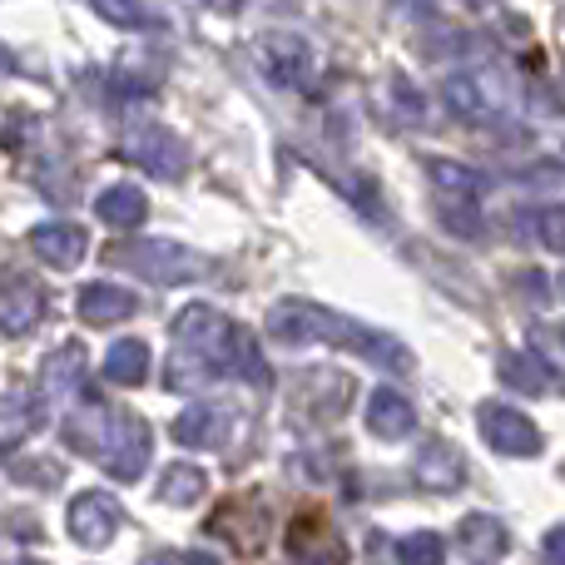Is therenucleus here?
I'll use <instances>...</instances> for the list:
<instances>
[{
	"mask_svg": "<svg viewBox=\"0 0 565 565\" xmlns=\"http://www.w3.org/2000/svg\"><path fill=\"white\" fill-rule=\"evenodd\" d=\"M268 338L282 342V348H302V342H338V348L362 352L367 362L387 372H412V352L407 342H397L392 332H377L358 318H342V312L322 308V302L308 298H282L268 308Z\"/></svg>",
	"mask_w": 565,
	"mask_h": 565,
	"instance_id": "nucleus-1",
	"label": "nucleus"
},
{
	"mask_svg": "<svg viewBox=\"0 0 565 565\" xmlns=\"http://www.w3.org/2000/svg\"><path fill=\"white\" fill-rule=\"evenodd\" d=\"M65 441L75 451H85V457H95L115 481H139L149 457H154V431H149V422L139 417V412L109 407V402H99V397H89L85 407L70 412Z\"/></svg>",
	"mask_w": 565,
	"mask_h": 565,
	"instance_id": "nucleus-2",
	"label": "nucleus"
},
{
	"mask_svg": "<svg viewBox=\"0 0 565 565\" xmlns=\"http://www.w3.org/2000/svg\"><path fill=\"white\" fill-rule=\"evenodd\" d=\"M105 264L119 268V274L154 282V288H174V282H189L204 274L194 248L174 244V238H115L105 248Z\"/></svg>",
	"mask_w": 565,
	"mask_h": 565,
	"instance_id": "nucleus-3",
	"label": "nucleus"
},
{
	"mask_svg": "<svg viewBox=\"0 0 565 565\" xmlns=\"http://www.w3.org/2000/svg\"><path fill=\"white\" fill-rule=\"evenodd\" d=\"M238 332H244V328H234V322H228L218 308H209V302H194V308H184L174 318V348L199 352V358H209L218 372H224V377H234Z\"/></svg>",
	"mask_w": 565,
	"mask_h": 565,
	"instance_id": "nucleus-4",
	"label": "nucleus"
},
{
	"mask_svg": "<svg viewBox=\"0 0 565 565\" xmlns=\"http://www.w3.org/2000/svg\"><path fill=\"white\" fill-rule=\"evenodd\" d=\"M427 179L441 199V218H447L451 234H481L477 224V194H481V174L457 159H431Z\"/></svg>",
	"mask_w": 565,
	"mask_h": 565,
	"instance_id": "nucleus-5",
	"label": "nucleus"
},
{
	"mask_svg": "<svg viewBox=\"0 0 565 565\" xmlns=\"http://www.w3.org/2000/svg\"><path fill=\"white\" fill-rule=\"evenodd\" d=\"M119 154H125L129 164L149 169L154 179H179L189 169L184 139H179L174 129H164V125H135L125 135V145H119Z\"/></svg>",
	"mask_w": 565,
	"mask_h": 565,
	"instance_id": "nucleus-6",
	"label": "nucleus"
},
{
	"mask_svg": "<svg viewBox=\"0 0 565 565\" xmlns=\"http://www.w3.org/2000/svg\"><path fill=\"white\" fill-rule=\"evenodd\" d=\"M254 55H258L264 79L268 85H278V89H308L312 75H318V65H312V45L308 40H298V35H282V30L258 40Z\"/></svg>",
	"mask_w": 565,
	"mask_h": 565,
	"instance_id": "nucleus-7",
	"label": "nucleus"
},
{
	"mask_svg": "<svg viewBox=\"0 0 565 565\" xmlns=\"http://www.w3.org/2000/svg\"><path fill=\"white\" fill-rule=\"evenodd\" d=\"M477 422H481V437H487V447L501 451V457H536V451H541L536 422H531L526 412L507 407V402H481Z\"/></svg>",
	"mask_w": 565,
	"mask_h": 565,
	"instance_id": "nucleus-8",
	"label": "nucleus"
},
{
	"mask_svg": "<svg viewBox=\"0 0 565 565\" xmlns=\"http://www.w3.org/2000/svg\"><path fill=\"white\" fill-rule=\"evenodd\" d=\"M119 521H125V516H119V501L105 497V491H79V497L70 501V511H65L70 541H75V546H85V551H105L109 541H115Z\"/></svg>",
	"mask_w": 565,
	"mask_h": 565,
	"instance_id": "nucleus-9",
	"label": "nucleus"
},
{
	"mask_svg": "<svg viewBox=\"0 0 565 565\" xmlns=\"http://www.w3.org/2000/svg\"><path fill=\"white\" fill-rule=\"evenodd\" d=\"M209 531H228L224 541H234L238 556H258V551H264V536H268V511H264V501H258V491L218 507L214 521H209Z\"/></svg>",
	"mask_w": 565,
	"mask_h": 565,
	"instance_id": "nucleus-10",
	"label": "nucleus"
},
{
	"mask_svg": "<svg viewBox=\"0 0 565 565\" xmlns=\"http://www.w3.org/2000/svg\"><path fill=\"white\" fill-rule=\"evenodd\" d=\"M412 481H417L422 491H431V497H441V491H457L461 481H467V461H461V451L451 447V441L431 437L427 447L412 457Z\"/></svg>",
	"mask_w": 565,
	"mask_h": 565,
	"instance_id": "nucleus-11",
	"label": "nucleus"
},
{
	"mask_svg": "<svg viewBox=\"0 0 565 565\" xmlns=\"http://www.w3.org/2000/svg\"><path fill=\"white\" fill-rule=\"evenodd\" d=\"M45 318V288L25 274H6V298H0V332L6 338H25L35 322Z\"/></svg>",
	"mask_w": 565,
	"mask_h": 565,
	"instance_id": "nucleus-12",
	"label": "nucleus"
},
{
	"mask_svg": "<svg viewBox=\"0 0 565 565\" xmlns=\"http://www.w3.org/2000/svg\"><path fill=\"white\" fill-rule=\"evenodd\" d=\"M441 99H447L451 115L471 119V125H487V119H497L501 109H507V99L491 89L487 75H451L447 85H441Z\"/></svg>",
	"mask_w": 565,
	"mask_h": 565,
	"instance_id": "nucleus-13",
	"label": "nucleus"
},
{
	"mask_svg": "<svg viewBox=\"0 0 565 565\" xmlns=\"http://www.w3.org/2000/svg\"><path fill=\"white\" fill-rule=\"evenodd\" d=\"M85 348L79 342H65V348H55L45 362H40V397L45 402H70L79 387H85Z\"/></svg>",
	"mask_w": 565,
	"mask_h": 565,
	"instance_id": "nucleus-14",
	"label": "nucleus"
},
{
	"mask_svg": "<svg viewBox=\"0 0 565 565\" xmlns=\"http://www.w3.org/2000/svg\"><path fill=\"white\" fill-rule=\"evenodd\" d=\"M30 248H35V258L45 268H60V274H65V268L85 264L89 238L79 224H40L35 234H30Z\"/></svg>",
	"mask_w": 565,
	"mask_h": 565,
	"instance_id": "nucleus-15",
	"label": "nucleus"
},
{
	"mask_svg": "<svg viewBox=\"0 0 565 565\" xmlns=\"http://www.w3.org/2000/svg\"><path fill=\"white\" fill-rule=\"evenodd\" d=\"M288 551H292V561H302V565H338L342 556H348V546L332 536V526L322 516H298L292 521L288 526Z\"/></svg>",
	"mask_w": 565,
	"mask_h": 565,
	"instance_id": "nucleus-16",
	"label": "nucleus"
},
{
	"mask_svg": "<svg viewBox=\"0 0 565 565\" xmlns=\"http://www.w3.org/2000/svg\"><path fill=\"white\" fill-rule=\"evenodd\" d=\"M75 308H79V318H85L89 328H109V322L135 318L139 298L129 288H115V282H85L79 298H75Z\"/></svg>",
	"mask_w": 565,
	"mask_h": 565,
	"instance_id": "nucleus-17",
	"label": "nucleus"
},
{
	"mask_svg": "<svg viewBox=\"0 0 565 565\" xmlns=\"http://www.w3.org/2000/svg\"><path fill=\"white\" fill-rule=\"evenodd\" d=\"M367 431L382 441H407L412 431H417V412H412V402L402 397V392L377 387L367 402Z\"/></svg>",
	"mask_w": 565,
	"mask_h": 565,
	"instance_id": "nucleus-18",
	"label": "nucleus"
},
{
	"mask_svg": "<svg viewBox=\"0 0 565 565\" xmlns=\"http://www.w3.org/2000/svg\"><path fill=\"white\" fill-rule=\"evenodd\" d=\"M95 218L109 228H119V234H129V228H139L149 218V199L139 194L135 184H115L95 199Z\"/></svg>",
	"mask_w": 565,
	"mask_h": 565,
	"instance_id": "nucleus-19",
	"label": "nucleus"
},
{
	"mask_svg": "<svg viewBox=\"0 0 565 565\" xmlns=\"http://www.w3.org/2000/svg\"><path fill=\"white\" fill-rule=\"evenodd\" d=\"M228 431V417L214 407H189L174 417V441L179 447H218Z\"/></svg>",
	"mask_w": 565,
	"mask_h": 565,
	"instance_id": "nucleus-20",
	"label": "nucleus"
},
{
	"mask_svg": "<svg viewBox=\"0 0 565 565\" xmlns=\"http://www.w3.org/2000/svg\"><path fill=\"white\" fill-rule=\"evenodd\" d=\"M461 546H467V556L471 561H497V556H507V546H511V536H507V526H501L497 516H467L461 521Z\"/></svg>",
	"mask_w": 565,
	"mask_h": 565,
	"instance_id": "nucleus-21",
	"label": "nucleus"
},
{
	"mask_svg": "<svg viewBox=\"0 0 565 565\" xmlns=\"http://www.w3.org/2000/svg\"><path fill=\"white\" fill-rule=\"evenodd\" d=\"M214 377H224V372H218L209 358L189 352V348H174V352L164 358V387H169V392H194V387H209Z\"/></svg>",
	"mask_w": 565,
	"mask_h": 565,
	"instance_id": "nucleus-22",
	"label": "nucleus"
},
{
	"mask_svg": "<svg viewBox=\"0 0 565 565\" xmlns=\"http://www.w3.org/2000/svg\"><path fill=\"white\" fill-rule=\"evenodd\" d=\"M149 377V348L139 338H119L105 358V382L115 387H139Z\"/></svg>",
	"mask_w": 565,
	"mask_h": 565,
	"instance_id": "nucleus-23",
	"label": "nucleus"
},
{
	"mask_svg": "<svg viewBox=\"0 0 565 565\" xmlns=\"http://www.w3.org/2000/svg\"><path fill=\"white\" fill-rule=\"evenodd\" d=\"M204 491H209V477L194 461H174V467L159 477V501H164V507H194Z\"/></svg>",
	"mask_w": 565,
	"mask_h": 565,
	"instance_id": "nucleus-24",
	"label": "nucleus"
},
{
	"mask_svg": "<svg viewBox=\"0 0 565 565\" xmlns=\"http://www.w3.org/2000/svg\"><path fill=\"white\" fill-rule=\"evenodd\" d=\"M40 422H45V397H35V392H25V387H10L6 392V427H0V441H6V447H20V431L40 427Z\"/></svg>",
	"mask_w": 565,
	"mask_h": 565,
	"instance_id": "nucleus-25",
	"label": "nucleus"
},
{
	"mask_svg": "<svg viewBox=\"0 0 565 565\" xmlns=\"http://www.w3.org/2000/svg\"><path fill=\"white\" fill-rule=\"evenodd\" d=\"M89 6H95L99 15H105L109 25H119V30H149V25H159V15L145 6V0H89Z\"/></svg>",
	"mask_w": 565,
	"mask_h": 565,
	"instance_id": "nucleus-26",
	"label": "nucleus"
},
{
	"mask_svg": "<svg viewBox=\"0 0 565 565\" xmlns=\"http://www.w3.org/2000/svg\"><path fill=\"white\" fill-rule=\"evenodd\" d=\"M397 561L402 565H441L447 561V541L437 531H412V536L397 541Z\"/></svg>",
	"mask_w": 565,
	"mask_h": 565,
	"instance_id": "nucleus-27",
	"label": "nucleus"
},
{
	"mask_svg": "<svg viewBox=\"0 0 565 565\" xmlns=\"http://www.w3.org/2000/svg\"><path fill=\"white\" fill-rule=\"evenodd\" d=\"M501 377L516 382L521 392H531V397H541L546 392V367L531 358H521V352H511V358H501Z\"/></svg>",
	"mask_w": 565,
	"mask_h": 565,
	"instance_id": "nucleus-28",
	"label": "nucleus"
},
{
	"mask_svg": "<svg viewBox=\"0 0 565 565\" xmlns=\"http://www.w3.org/2000/svg\"><path fill=\"white\" fill-rule=\"evenodd\" d=\"M536 234L551 254H565V204H551L536 214Z\"/></svg>",
	"mask_w": 565,
	"mask_h": 565,
	"instance_id": "nucleus-29",
	"label": "nucleus"
},
{
	"mask_svg": "<svg viewBox=\"0 0 565 565\" xmlns=\"http://www.w3.org/2000/svg\"><path fill=\"white\" fill-rule=\"evenodd\" d=\"M10 481H25V487H60V467L55 461H35V467H30V461H10Z\"/></svg>",
	"mask_w": 565,
	"mask_h": 565,
	"instance_id": "nucleus-30",
	"label": "nucleus"
},
{
	"mask_svg": "<svg viewBox=\"0 0 565 565\" xmlns=\"http://www.w3.org/2000/svg\"><path fill=\"white\" fill-rule=\"evenodd\" d=\"M541 551H546L551 565H565V526H551L546 541H541Z\"/></svg>",
	"mask_w": 565,
	"mask_h": 565,
	"instance_id": "nucleus-31",
	"label": "nucleus"
},
{
	"mask_svg": "<svg viewBox=\"0 0 565 565\" xmlns=\"http://www.w3.org/2000/svg\"><path fill=\"white\" fill-rule=\"evenodd\" d=\"M184 565H224V561H218V556H209V551H189Z\"/></svg>",
	"mask_w": 565,
	"mask_h": 565,
	"instance_id": "nucleus-32",
	"label": "nucleus"
},
{
	"mask_svg": "<svg viewBox=\"0 0 565 565\" xmlns=\"http://www.w3.org/2000/svg\"><path fill=\"white\" fill-rule=\"evenodd\" d=\"M10 565H45V561H10Z\"/></svg>",
	"mask_w": 565,
	"mask_h": 565,
	"instance_id": "nucleus-33",
	"label": "nucleus"
}]
</instances>
